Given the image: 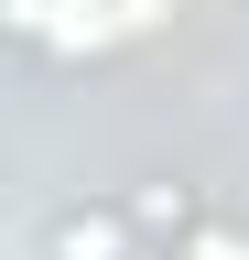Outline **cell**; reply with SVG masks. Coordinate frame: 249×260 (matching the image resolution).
<instances>
[{"mask_svg": "<svg viewBox=\"0 0 249 260\" xmlns=\"http://www.w3.org/2000/svg\"><path fill=\"white\" fill-rule=\"evenodd\" d=\"M119 206H130V228H141V239H195V195H184L173 174H152V184H130Z\"/></svg>", "mask_w": 249, "mask_h": 260, "instance_id": "7a4b0ae2", "label": "cell"}, {"mask_svg": "<svg viewBox=\"0 0 249 260\" xmlns=\"http://www.w3.org/2000/svg\"><path fill=\"white\" fill-rule=\"evenodd\" d=\"M195 260H249V239L238 228H195Z\"/></svg>", "mask_w": 249, "mask_h": 260, "instance_id": "3957f363", "label": "cell"}, {"mask_svg": "<svg viewBox=\"0 0 249 260\" xmlns=\"http://www.w3.org/2000/svg\"><path fill=\"white\" fill-rule=\"evenodd\" d=\"M33 249H44V260H130L141 228H130V206H87V195H76V206H54V217L33 228Z\"/></svg>", "mask_w": 249, "mask_h": 260, "instance_id": "6da1fadb", "label": "cell"}]
</instances>
